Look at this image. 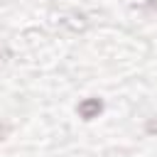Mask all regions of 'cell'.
Segmentation results:
<instances>
[{
  "instance_id": "1",
  "label": "cell",
  "mask_w": 157,
  "mask_h": 157,
  "mask_svg": "<svg viewBox=\"0 0 157 157\" xmlns=\"http://www.w3.org/2000/svg\"><path fill=\"white\" fill-rule=\"evenodd\" d=\"M78 113H81L86 120H91V118H93V113H101V101H96V98H93V101L81 103V105H78Z\"/></svg>"
},
{
  "instance_id": "2",
  "label": "cell",
  "mask_w": 157,
  "mask_h": 157,
  "mask_svg": "<svg viewBox=\"0 0 157 157\" xmlns=\"http://www.w3.org/2000/svg\"><path fill=\"white\" fill-rule=\"evenodd\" d=\"M5 132H7V125H0V137H2Z\"/></svg>"
}]
</instances>
